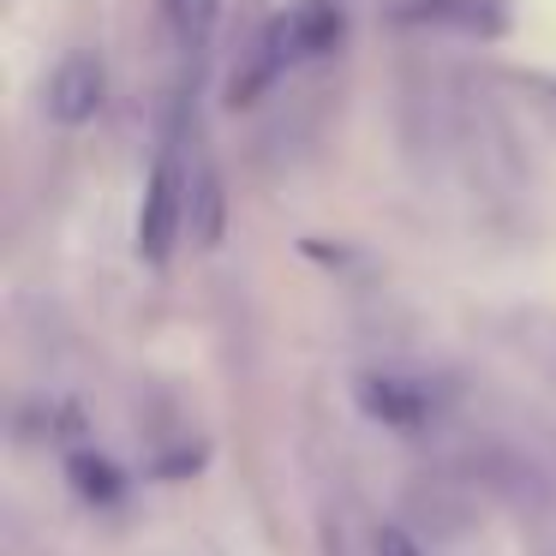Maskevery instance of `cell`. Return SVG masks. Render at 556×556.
Returning a JSON list of instances; mask_svg holds the SVG:
<instances>
[{"mask_svg":"<svg viewBox=\"0 0 556 556\" xmlns=\"http://www.w3.org/2000/svg\"><path fill=\"white\" fill-rule=\"evenodd\" d=\"M377 556H425V544L407 527H383L377 532Z\"/></svg>","mask_w":556,"mask_h":556,"instance_id":"obj_8","label":"cell"},{"mask_svg":"<svg viewBox=\"0 0 556 556\" xmlns=\"http://www.w3.org/2000/svg\"><path fill=\"white\" fill-rule=\"evenodd\" d=\"M532 532H539V556H556V515L532 520Z\"/></svg>","mask_w":556,"mask_h":556,"instance_id":"obj_9","label":"cell"},{"mask_svg":"<svg viewBox=\"0 0 556 556\" xmlns=\"http://www.w3.org/2000/svg\"><path fill=\"white\" fill-rule=\"evenodd\" d=\"M102 90H109V78H102V61H97V54H90V49L61 54V66L49 73V121H61V126L97 121Z\"/></svg>","mask_w":556,"mask_h":556,"instance_id":"obj_3","label":"cell"},{"mask_svg":"<svg viewBox=\"0 0 556 556\" xmlns=\"http://www.w3.org/2000/svg\"><path fill=\"white\" fill-rule=\"evenodd\" d=\"M359 407L371 419L395 425V431H425L437 419V389L425 377H407V371H365L359 377Z\"/></svg>","mask_w":556,"mask_h":556,"instance_id":"obj_2","label":"cell"},{"mask_svg":"<svg viewBox=\"0 0 556 556\" xmlns=\"http://www.w3.org/2000/svg\"><path fill=\"white\" fill-rule=\"evenodd\" d=\"M276 42H281V54H288V66L293 61H317V54H336L341 49V30H348V18H341V7L336 0H300L288 18H276Z\"/></svg>","mask_w":556,"mask_h":556,"instance_id":"obj_5","label":"cell"},{"mask_svg":"<svg viewBox=\"0 0 556 556\" xmlns=\"http://www.w3.org/2000/svg\"><path fill=\"white\" fill-rule=\"evenodd\" d=\"M186 216H192V180H186L180 156H162L144 186V210H138V252L150 264H168L174 240H180Z\"/></svg>","mask_w":556,"mask_h":556,"instance_id":"obj_1","label":"cell"},{"mask_svg":"<svg viewBox=\"0 0 556 556\" xmlns=\"http://www.w3.org/2000/svg\"><path fill=\"white\" fill-rule=\"evenodd\" d=\"M407 508H413V527H425L431 539H467L472 520H479L472 491H467L460 479H448V472L413 484V491H407Z\"/></svg>","mask_w":556,"mask_h":556,"instance_id":"obj_4","label":"cell"},{"mask_svg":"<svg viewBox=\"0 0 556 556\" xmlns=\"http://www.w3.org/2000/svg\"><path fill=\"white\" fill-rule=\"evenodd\" d=\"M73 484L90 503H114V496H121V479H114V467L102 455H73Z\"/></svg>","mask_w":556,"mask_h":556,"instance_id":"obj_7","label":"cell"},{"mask_svg":"<svg viewBox=\"0 0 556 556\" xmlns=\"http://www.w3.org/2000/svg\"><path fill=\"white\" fill-rule=\"evenodd\" d=\"M162 13H168V30L186 42V49H198V42L216 30V13L222 0H162Z\"/></svg>","mask_w":556,"mask_h":556,"instance_id":"obj_6","label":"cell"}]
</instances>
